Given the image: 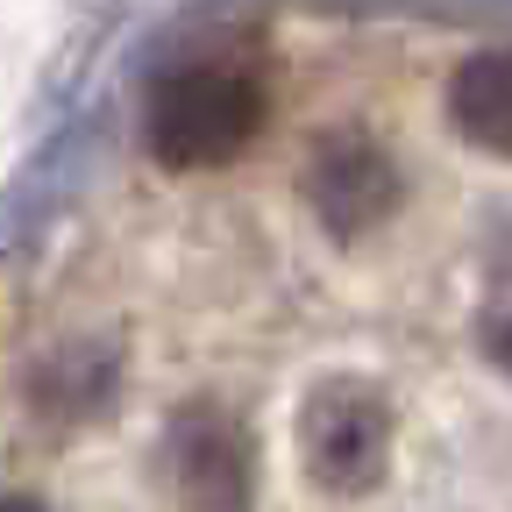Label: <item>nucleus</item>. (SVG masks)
<instances>
[{"instance_id": "obj_1", "label": "nucleus", "mask_w": 512, "mask_h": 512, "mask_svg": "<svg viewBox=\"0 0 512 512\" xmlns=\"http://www.w3.org/2000/svg\"><path fill=\"white\" fill-rule=\"evenodd\" d=\"M256 121H264V93L242 72H221V64H192V72H171L150 93V157L171 171H207L249 150Z\"/></svg>"}, {"instance_id": "obj_2", "label": "nucleus", "mask_w": 512, "mask_h": 512, "mask_svg": "<svg viewBox=\"0 0 512 512\" xmlns=\"http://www.w3.org/2000/svg\"><path fill=\"white\" fill-rule=\"evenodd\" d=\"M299 456L320 491H370L392 463V413L356 377L320 384L299 406Z\"/></svg>"}, {"instance_id": "obj_3", "label": "nucleus", "mask_w": 512, "mask_h": 512, "mask_svg": "<svg viewBox=\"0 0 512 512\" xmlns=\"http://www.w3.org/2000/svg\"><path fill=\"white\" fill-rule=\"evenodd\" d=\"M171 484L185 512H249V448L235 434V420L192 406L171 427Z\"/></svg>"}, {"instance_id": "obj_4", "label": "nucleus", "mask_w": 512, "mask_h": 512, "mask_svg": "<svg viewBox=\"0 0 512 512\" xmlns=\"http://www.w3.org/2000/svg\"><path fill=\"white\" fill-rule=\"evenodd\" d=\"M306 200H313V214L328 221V228L363 235V228H377L384 214H392V200H399L392 157H384L377 143H363V136H342V143H328V150L313 157Z\"/></svg>"}, {"instance_id": "obj_5", "label": "nucleus", "mask_w": 512, "mask_h": 512, "mask_svg": "<svg viewBox=\"0 0 512 512\" xmlns=\"http://www.w3.org/2000/svg\"><path fill=\"white\" fill-rule=\"evenodd\" d=\"M448 114L477 150L512 157V50H470L448 79Z\"/></svg>"}, {"instance_id": "obj_6", "label": "nucleus", "mask_w": 512, "mask_h": 512, "mask_svg": "<svg viewBox=\"0 0 512 512\" xmlns=\"http://www.w3.org/2000/svg\"><path fill=\"white\" fill-rule=\"evenodd\" d=\"M484 349L512 370V299H498V306H491V320H484Z\"/></svg>"}, {"instance_id": "obj_7", "label": "nucleus", "mask_w": 512, "mask_h": 512, "mask_svg": "<svg viewBox=\"0 0 512 512\" xmlns=\"http://www.w3.org/2000/svg\"><path fill=\"white\" fill-rule=\"evenodd\" d=\"M0 512H43V505H29V498H8V505H0Z\"/></svg>"}]
</instances>
